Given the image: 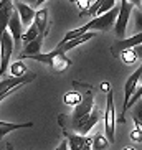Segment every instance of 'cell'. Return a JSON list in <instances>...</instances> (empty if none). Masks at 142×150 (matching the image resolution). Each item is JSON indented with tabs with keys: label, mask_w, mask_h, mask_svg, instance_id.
Returning a JSON list of instances; mask_svg holds the SVG:
<instances>
[{
	"label": "cell",
	"mask_w": 142,
	"mask_h": 150,
	"mask_svg": "<svg viewBox=\"0 0 142 150\" xmlns=\"http://www.w3.org/2000/svg\"><path fill=\"white\" fill-rule=\"evenodd\" d=\"M13 48H15L13 36L7 30L2 35V40H0V50H2V53H0V78L5 74L7 68H10V58L13 53Z\"/></svg>",
	"instance_id": "obj_4"
},
{
	"label": "cell",
	"mask_w": 142,
	"mask_h": 150,
	"mask_svg": "<svg viewBox=\"0 0 142 150\" xmlns=\"http://www.w3.org/2000/svg\"><path fill=\"white\" fill-rule=\"evenodd\" d=\"M116 2H117V0H106V2L102 4V7L98 10V13H96V17H98V15L106 13V12H109V10H112V8H114V5H116Z\"/></svg>",
	"instance_id": "obj_23"
},
{
	"label": "cell",
	"mask_w": 142,
	"mask_h": 150,
	"mask_svg": "<svg viewBox=\"0 0 142 150\" xmlns=\"http://www.w3.org/2000/svg\"><path fill=\"white\" fill-rule=\"evenodd\" d=\"M141 97H142V84H141V86L137 88V91H136V94L132 96V99H131V102H129V107H132L134 104H136V102H137L139 99H141Z\"/></svg>",
	"instance_id": "obj_25"
},
{
	"label": "cell",
	"mask_w": 142,
	"mask_h": 150,
	"mask_svg": "<svg viewBox=\"0 0 142 150\" xmlns=\"http://www.w3.org/2000/svg\"><path fill=\"white\" fill-rule=\"evenodd\" d=\"M28 59H33V61H38V63H45L48 64L51 69H55L56 73H63L66 71L68 68L71 66V59L63 53L61 50L55 48L53 51L50 53H38V54H33V56H28Z\"/></svg>",
	"instance_id": "obj_1"
},
{
	"label": "cell",
	"mask_w": 142,
	"mask_h": 150,
	"mask_svg": "<svg viewBox=\"0 0 142 150\" xmlns=\"http://www.w3.org/2000/svg\"><path fill=\"white\" fill-rule=\"evenodd\" d=\"M134 51H136V54H137L139 58H142V45H139V46H136V48H132Z\"/></svg>",
	"instance_id": "obj_31"
},
{
	"label": "cell",
	"mask_w": 142,
	"mask_h": 150,
	"mask_svg": "<svg viewBox=\"0 0 142 150\" xmlns=\"http://www.w3.org/2000/svg\"><path fill=\"white\" fill-rule=\"evenodd\" d=\"M83 101V96H81L78 91H71V93H66L65 96H63V102L66 104V106H73L76 107L80 102Z\"/></svg>",
	"instance_id": "obj_20"
},
{
	"label": "cell",
	"mask_w": 142,
	"mask_h": 150,
	"mask_svg": "<svg viewBox=\"0 0 142 150\" xmlns=\"http://www.w3.org/2000/svg\"><path fill=\"white\" fill-rule=\"evenodd\" d=\"M46 0H36V4H35V7H41V4H45Z\"/></svg>",
	"instance_id": "obj_33"
},
{
	"label": "cell",
	"mask_w": 142,
	"mask_h": 150,
	"mask_svg": "<svg viewBox=\"0 0 142 150\" xmlns=\"http://www.w3.org/2000/svg\"><path fill=\"white\" fill-rule=\"evenodd\" d=\"M136 31H142V12H136Z\"/></svg>",
	"instance_id": "obj_27"
},
{
	"label": "cell",
	"mask_w": 142,
	"mask_h": 150,
	"mask_svg": "<svg viewBox=\"0 0 142 150\" xmlns=\"http://www.w3.org/2000/svg\"><path fill=\"white\" fill-rule=\"evenodd\" d=\"M109 144L111 142L107 140V137L101 135V134L93 137V150H107L109 149Z\"/></svg>",
	"instance_id": "obj_21"
},
{
	"label": "cell",
	"mask_w": 142,
	"mask_h": 150,
	"mask_svg": "<svg viewBox=\"0 0 142 150\" xmlns=\"http://www.w3.org/2000/svg\"><path fill=\"white\" fill-rule=\"evenodd\" d=\"M75 4L78 5V8L81 10L80 13H84V12L89 10V7H91V0H76Z\"/></svg>",
	"instance_id": "obj_24"
},
{
	"label": "cell",
	"mask_w": 142,
	"mask_h": 150,
	"mask_svg": "<svg viewBox=\"0 0 142 150\" xmlns=\"http://www.w3.org/2000/svg\"><path fill=\"white\" fill-rule=\"evenodd\" d=\"M13 12L15 10L12 0H2V7H0V40H2V35L9 30V23Z\"/></svg>",
	"instance_id": "obj_10"
},
{
	"label": "cell",
	"mask_w": 142,
	"mask_h": 150,
	"mask_svg": "<svg viewBox=\"0 0 142 150\" xmlns=\"http://www.w3.org/2000/svg\"><path fill=\"white\" fill-rule=\"evenodd\" d=\"M56 150H68V140L61 142V144L58 145V149H56Z\"/></svg>",
	"instance_id": "obj_30"
},
{
	"label": "cell",
	"mask_w": 142,
	"mask_h": 150,
	"mask_svg": "<svg viewBox=\"0 0 142 150\" xmlns=\"http://www.w3.org/2000/svg\"><path fill=\"white\" fill-rule=\"evenodd\" d=\"M38 36H40V31H38V28H36L35 23H31L30 27L27 28V31L23 33V38H22V40L25 41V43H30V41L36 40Z\"/></svg>",
	"instance_id": "obj_22"
},
{
	"label": "cell",
	"mask_w": 142,
	"mask_h": 150,
	"mask_svg": "<svg viewBox=\"0 0 142 150\" xmlns=\"http://www.w3.org/2000/svg\"><path fill=\"white\" fill-rule=\"evenodd\" d=\"M22 28H23V25H22V20H20V15H18V12L15 10L13 13H12V18H10V23H9V31L12 33V36H13L15 48L18 46V43H20L22 38H23Z\"/></svg>",
	"instance_id": "obj_12"
},
{
	"label": "cell",
	"mask_w": 142,
	"mask_h": 150,
	"mask_svg": "<svg viewBox=\"0 0 142 150\" xmlns=\"http://www.w3.org/2000/svg\"><path fill=\"white\" fill-rule=\"evenodd\" d=\"M141 8H142V0H141Z\"/></svg>",
	"instance_id": "obj_38"
},
{
	"label": "cell",
	"mask_w": 142,
	"mask_h": 150,
	"mask_svg": "<svg viewBox=\"0 0 142 150\" xmlns=\"http://www.w3.org/2000/svg\"><path fill=\"white\" fill-rule=\"evenodd\" d=\"M132 5H141V0H129Z\"/></svg>",
	"instance_id": "obj_34"
},
{
	"label": "cell",
	"mask_w": 142,
	"mask_h": 150,
	"mask_svg": "<svg viewBox=\"0 0 142 150\" xmlns=\"http://www.w3.org/2000/svg\"><path fill=\"white\" fill-rule=\"evenodd\" d=\"M101 89L104 91V93H109V91H111V84H109V83H102L101 84Z\"/></svg>",
	"instance_id": "obj_29"
},
{
	"label": "cell",
	"mask_w": 142,
	"mask_h": 150,
	"mask_svg": "<svg viewBox=\"0 0 142 150\" xmlns=\"http://www.w3.org/2000/svg\"><path fill=\"white\" fill-rule=\"evenodd\" d=\"M33 23L36 25L38 31H40V35H46V31H48V10L46 8H41V10H36V15H35V20Z\"/></svg>",
	"instance_id": "obj_16"
},
{
	"label": "cell",
	"mask_w": 142,
	"mask_h": 150,
	"mask_svg": "<svg viewBox=\"0 0 142 150\" xmlns=\"http://www.w3.org/2000/svg\"><path fill=\"white\" fill-rule=\"evenodd\" d=\"M15 8H17L18 15H20V20H22V25L23 27H30L33 20H35V15L36 12L31 8L28 4H23V2H15Z\"/></svg>",
	"instance_id": "obj_11"
},
{
	"label": "cell",
	"mask_w": 142,
	"mask_h": 150,
	"mask_svg": "<svg viewBox=\"0 0 142 150\" xmlns=\"http://www.w3.org/2000/svg\"><path fill=\"white\" fill-rule=\"evenodd\" d=\"M139 45H142V31H141V33H136V35L131 36V38H122V40L116 41V43L111 46V51H112L114 56H117L121 51L136 48V46H139Z\"/></svg>",
	"instance_id": "obj_9"
},
{
	"label": "cell",
	"mask_w": 142,
	"mask_h": 150,
	"mask_svg": "<svg viewBox=\"0 0 142 150\" xmlns=\"http://www.w3.org/2000/svg\"><path fill=\"white\" fill-rule=\"evenodd\" d=\"M35 79V73H28L25 76H10V78H5V79H0V96L5 93H9V91H13V89H20L22 86L25 84L31 83V81Z\"/></svg>",
	"instance_id": "obj_7"
},
{
	"label": "cell",
	"mask_w": 142,
	"mask_h": 150,
	"mask_svg": "<svg viewBox=\"0 0 142 150\" xmlns=\"http://www.w3.org/2000/svg\"><path fill=\"white\" fill-rule=\"evenodd\" d=\"M134 5L129 2V0H121V7H119V15H117V20H116L114 30L116 35L119 36L121 40L126 36V30H127V23H129V17L132 13Z\"/></svg>",
	"instance_id": "obj_6"
},
{
	"label": "cell",
	"mask_w": 142,
	"mask_h": 150,
	"mask_svg": "<svg viewBox=\"0 0 142 150\" xmlns=\"http://www.w3.org/2000/svg\"><path fill=\"white\" fill-rule=\"evenodd\" d=\"M83 101L75 107L73 112V129H76L83 120L88 119V115L93 112L94 109V94H93V88L89 84H83Z\"/></svg>",
	"instance_id": "obj_2"
},
{
	"label": "cell",
	"mask_w": 142,
	"mask_h": 150,
	"mask_svg": "<svg viewBox=\"0 0 142 150\" xmlns=\"http://www.w3.org/2000/svg\"><path fill=\"white\" fill-rule=\"evenodd\" d=\"M30 71H28L27 64L22 61V59H18V61L15 63H10V74L12 76H17V78H20V76H25L28 74Z\"/></svg>",
	"instance_id": "obj_19"
},
{
	"label": "cell",
	"mask_w": 142,
	"mask_h": 150,
	"mask_svg": "<svg viewBox=\"0 0 142 150\" xmlns=\"http://www.w3.org/2000/svg\"><path fill=\"white\" fill-rule=\"evenodd\" d=\"M41 46H43V35H40L36 40L27 43L25 50L22 51V58H28V56H33V54L41 53Z\"/></svg>",
	"instance_id": "obj_17"
},
{
	"label": "cell",
	"mask_w": 142,
	"mask_h": 150,
	"mask_svg": "<svg viewBox=\"0 0 142 150\" xmlns=\"http://www.w3.org/2000/svg\"><path fill=\"white\" fill-rule=\"evenodd\" d=\"M99 120H101V114H99V110L96 109V107H94L93 112H91V114L88 115V119L83 120V122H81L80 125H78V127L75 129V130H76L78 134H80V135H88V132L94 127V125H96V124L99 122Z\"/></svg>",
	"instance_id": "obj_13"
},
{
	"label": "cell",
	"mask_w": 142,
	"mask_h": 150,
	"mask_svg": "<svg viewBox=\"0 0 142 150\" xmlns=\"http://www.w3.org/2000/svg\"><path fill=\"white\" fill-rule=\"evenodd\" d=\"M122 150H136V149H134L132 145H127V147H124V149H122Z\"/></svg>",
	"instance_id": "obj_35"
},
{
	"label": "cell",
	"mask_w": 142,
	"mask_h": 150,
	"mask_svg": "<svg viewBox=\"0 0 142 150\" xmlns=\"http://www.w3.org/2000/svg\"><path fill=\"white\" fill-rule=\"evenodd\" d=\"M7 150H15V149H13V145H12V144H7Z\"/></svg>",
	"instance_id": "obj_36"
},
{
	"label": "cell",
	"mask_w": 142,
	"mask_h": 150,
	"mask_svg": "<svg viewBox=\"0 0 142 150\" xmlns=\"http://www.w3.org/2000/svg\"><path fill=\"white\" fill-rule=\"evenodd\" d=\"M129 137H131V140H132V142H142V130H139V129H134Z\"/></svg>",
	"instance_id": "obj_26"
},
{
	"label": "cell",
	"mask_w": 142,
	"mask_h": 150,
	"mask_svg": "<svg viewBox=\"0 0 142 150\" xmlns=\"http://www.w3.org/2000/svg\"><path fill=\"white\" fill-rule=\"evenodd\" d=\"M116 58H119L121 61L124 63V64H127V66H132V64H137V63H139V56L136 54V51H134L132 48L121 51Z\"/></svg>",
	"instance_id": "obj_18"
},
{
	"label": "cell",
	"mask_w": 142,
	"mask_h": 150,
	"mask_svg": "<svg viewBox=\"0 0 142 150\" xmlns=\"http://www.w3.org/2000/svg\"><path fill=\"white\" fill-rule=\"evenodd\" d=\"M93 36H96V31H88V33H84V35L78 36V38H73V40H70L68 43H65V45H58L56 48H58V50H61L63 53H66V51H70V50L76 48V46H80V45L86 43V41H89L91 38H93Z\"/></svg>",
	"instance_id": "obj_15"
},
{
	"label": "cell",
	"mask_w": 142,
	"mask_h": 150,
	"mask_svg": "<svg viewBox=\"0 0 142 150\" xmlns=\"http://www.w3.org/2000/svg\"><path fill=\"white\" fill-rule=\"evenodd\" d=\"M116 110H114V94L112 91L107 93V106H106V114H104V130H106L107 140L114 142L116 139Z\"/></svg>",
	"instance_id": "obj_5"
},
{
	"label": "cell",
	"mask_w": 142,
	"mask_h": 150,
	"mask_svg": "<svg viewBox=\"0 0 142 150\" xmlns=\"http://www.w3.org/2000/svg\"><path fill=\"white\" fill-rule=\"evenodd\" d=\"M23 4H28V5H35L36 4V0H22Z\"/></svg>",
	"instance_id": "obj_32"
},
{
	"label": "cell",
	"mask_w": 142,
	"mask_h": 150,
	"mask_svg": "<svg viewBox=\"0 0 142 150\" xmlns=\"http://www.w3.org/2000/svg\"><path fill=\"white\" fill-rule=\"evenodd\" d=\"M142 79V66H139L137 69L134 71L132 74L127 78V81H126V86H124V104H122V112H121V117H117V120H119L121 124H124L126 119H124V114L126 110L129 109V102H131V99H132V96L136 94V91H137V84L139 81Z\"/></svg>",
	"instance_id": "obj_3"
},
{
	"label": "cell",
	"mask_w": 142,
	"mask_h": 150,
	"mask_svg": "<svg viewBox=\"0 0 142 150\" xmlns=\"http://www.w3.org/2000/svg\"><path fill=\"white\" fill-rule=\"evenodd\" d=\"M33 127V122H5V120H0V140L4 139L7 134L18 130V129H31Z\"/></svg>",
	"instance_id": "obj_14"
},
{
	"label": "cell",
	"mask_w": 142,
	"mask_h": 150,
	"mask_svg": "<svg viewBox=\"0 0 142 150\" xmlns=\"http://www.w3.org/2000/svg\"><path fill=\"white\" fill-rule=\"evenodd\" d=\"M65 135H66L70 150H93V137L80 135L68 130H65Z\"/></svg>",
	"instance_id": "obj_8"
},
{
	"label": "cell",
	"mask_w": 142,
	"mask_h": 150,
	"mask_svg": "<svg viewBox=\"0 0 142 150\" xmlns=\"http://www.w3.org/2000/svg\"><path fill=\"white\" fill-rule=\"evenodd\" d=\"M70 2H73V4H75V2H76V0H70Z\"/></svg>",
	"instance_id": "obj_37"
},
{
	"label": "cell",
	"mask_w": 142,
	"mask_h": 150,
	"mask_svg": "<svg viewBox=\"0 0 142 150\" xmlns=\"http://www.w3.org/2000/svg\"><path fill=\"white\" fill-rule=\"evenodd\" d=\"M132 117H137V119L142 122V102L137 106V109H136V115H132Z\"/></svg>",
	"instance_id": "obj_28"
}]
</instances>
